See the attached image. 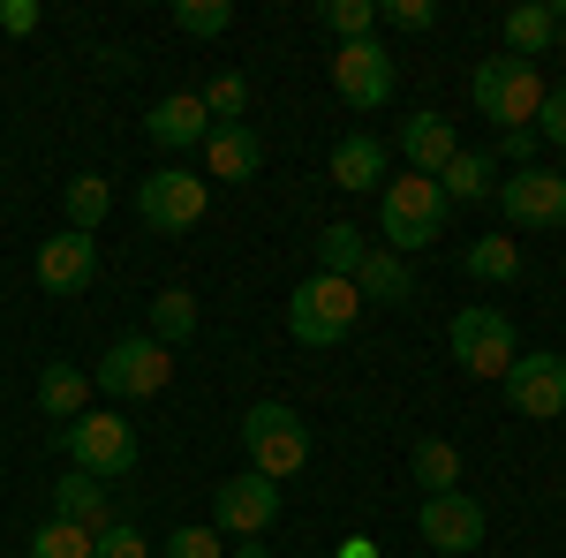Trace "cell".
<instances>
[{"mask_svg":"<svg viewBox=\"0 0 566 558\" xmlns=\"http://www.w3.org/2000/svg\"><path fill=\"white\" fill-rule=\"evenodd\" d=\"M446 219H453V204H446V189L423 181V173H400V181L378 189V234H386L392 257H408V250L438 242V234H446Z\"/></svg>","mask_w":566,"mask_h":558,"instance_id":"1","label":"cell"},{"mask_svg":"<svg viewBox=\"0 0 566 558\" xmlns=\"http://www.w3.org/2000/svg\"><path fill=\"white\" fill-rule=\"evenodd\" d=\"M242 453H250L258 475L287 483V475L310 468V423L287 400H258V408H242Z\"/></svg>","mask_w":566,"mask_h":558,"instance_id":"2","label":"cell"},{"mask_svg":"<svg viewBox=\"0 0 566 558\" xmlns=\"http://www.w3.org/2000/svg\"><path fill=\"white\" fill-rule=\"evenodd\" d=\"M469 98H476L483 122H499L506 129H536V114H544V76H536V61H476V76H469Z\"/></svg>","mask_w":566,"mask_h":558,"instance_id":"3","label":"cell"},{"mask_svg":"<svg viewBox=\"0 0 566 558\" xmlns=\"http://www.w3.org/2000/svg\"><path fill=\"white\" fill-rule=\"evenodd\" d=\"M355 317H363V295H355V280H333V272H310L287 295V333L303 347H340L355 333Z\"/></svg>","mask_w":566,"mask_h":558,"instance_id":"4","label":"cell"},{"mask_svg":"<svg viewBox=\"0 0 566 558\" xmlns=\"http://www.w3.org/2000/svg\"><path fill=\"white\" fill-rule=\"evenodd\" d=\"M53 438H61V453H69L76 475L114 483V475L136 468V423H122V408H91V415H76V423H61Z\"/></svg>","mask_w":566,"mask_h":558,"instance_id":"5","label":"cell"},{"mask_svg":"<svg viewBox=\"0 0 566 558\" xmlns=\"http://www.w3.org/2000/svg\"><path fill=\"white\" fill-rule=\"evenodd\" d=\"M91 386L114 392V400H159V392L175 386V347H159L151 333H129V340H114L98 355Z\"/></svg>","mask_w":566,"mask_h":558,"instance_id":"6","label":"cell"},{"mask_svg":"<svg viewBox=\"0 0 566 558\" xmlns=\"http://www.w3.org/2000/svg\"><path fill=\"white\" fill-rule=\"evenodd\" d=\"M212 212V181L189 167H159L136 181V219L151 227V234H189L197 219Z\"/></svg>","mask_w":566,"mask_h":558,"instance_id":"7","label":"cell"},{"mask_svg":"<svg viewBox=\"0 0 566 558\" xmlns=\"http://www.w3.org/2000/svg\"><path fill=\"white\" fill-rule=\"evenodd\" d=\"M446 347H453V362H461L469 378H506V370L522 362V340H514V325H506L499 309H483V302H469V309L453 317Z\"/></svg>","mask_w":566,"mask_h":558,"instance_id":"8","label":"cell"},{"mask_svg":"<svg viewBox=\"0 0 566 558\" xmlns=\"http://www.w3.org/2000/svg\"><path fill=\"white\" fill-rule=\"evenodd\" d=\"M280 520V483L258 468H242V475H227L212 491V528L227 536V544H250V536H264Z\"/></svg>","mask_w":566,"mask_h":558,"instance_id":"9","label":"cell"},{"mask_svg":"<svg viewBox=\"0 0 566 558\" xmlns=\"http://www.w3.org/2000/svg\"><path fill=\"white\" fill-rule=\"evenodd\" d=\"M499 386H506V400H514V415H528V423H559L566 415V355H552V347H544V355H522Z\"/></svg>","mask_w":566,"mask_h":558,"instance_id":"10","label":"cell"},{"mask_svg":"<svg viewBox=\"0 0 566 558\" xmlns=\"http://www.w3.org/2000/svg\"><path fill=\"white\" fill-rule=\"evenodd\" d=\"M499 212L514 219V227H566V173L514 167L499 181Z\"/></svg>","mask_w":566,"mask_h":558,"instance_id":"11","label":"cell"},{"mask_svg":"<svg viewBox=\"0 0 566 558\" xmlns=\"http://www.w3.org/2000/svg\"><path fill=\"white\" fill-rule=\"evenodd\" d=\"M333 91L348 98L355 114H378V106L392 98V53L378 39L340 45V53H333Z\"/></svg>","mask_w":566,"mask_h":558,"instance_id":"12","label":"cell"},{"mask_svg":"<svg viewBox=\"0 0 566 558\" xmlns=\"http://www.w3.org/2000/svg\"><path fill=\"white\" fill-rule=\"evenodd\" d=\"M31 272H39V287L53 302L84 295L91 280H98V242H91V234H76V227H61L53 242H39V264H31Z\"/></svg>","mask_w":566,"mask_h":558,"instance_id":"13","label":"cell"},{"mask_svg":"<svg viewBox=\"0 0 566 558\" xmlns=\"http://www.w3.org/2000/svg\"><path fill=\"white\" fill-rule=\"evenodd\" d=\"M416 528H423V544H431V551L469 558V551L483 544V506L469 498V491H438V498H423Z\"/></svg>","mask_w":566,"mask_h":558,"instance_id":"14","label":"cell"},{"mask_svg":"<svg viewBox=\"0 0 566 558\" xmlns=\"http://www.w3.org/2000/svg\"><path fill=\"white\" fill-rule=\"evenodd\" d=\"M400 159H408V173L438 181V173L461 159V129H453L446 114H431V106H423V114H408V122H400Z\"/></svg>","mask_w":566,"mask_h":558,"instance_id":"15","label":"cell"},{"mask_svg":"<svg viewBox=\"0 0 566 558\" xmlns=\"http://www.w3.org/2000/svg\"><path fill=\"white\" fill-rule=\"evenodd\" d=\"M144 136H151L159 151H205V136H212L205 91H175V98H159V106L144 114Z\"/></svg>","mask_w":566,"mask_h":558,"instance_id":"16","label":"cell"},{"mask_svg":"<svg viewBox=\"0 0 566 558\" xmlns=\"http://www.w3.org/2000/svg\"><path fill=\"white\" fill-rule=\"evenodd\" d=\"M258 167H264V144L250 122H219L205 136V181H258Z\"/></svg>","mask_w":566,"mask_h":558,"instance_id":"17","label":"cell"},{"mask_svg":"<svg viewBox=\"0 0 566 558\" xmlns=\"http://www.w3.org/2000/svg\"><path fill=\"white\" fill-rule=\"evenodd\" d=\"M325 173H333V189H348V197H363V189H386V181H392V173H386V144H378V136H363V129L333 144Z\"/></svg>","mask_w":566,"mask_h":558,"instance_id":"18","label":"cell"},{"mask_svg":"<svg viewBox=\"0 0 566 558\" xmlns=\"http://www.w3.org/2000/svg\"><path fill=\"white\" fill-rule=\"evenodd\" d=\"M53 520H69V528H91V536H98V528H106V520H114V498H106V483H98V475H61V483H53Z\"/></svg>","mask_w":566,"mask_h":558,"instance_id":"19","label":"cell"},{"mask_svg":"<svg viewBox=\"0 0 566 558\" xmlns=\"http://www.w3.org/2000/svg\"><path fill=\"white\" fill-rule=\"evenodd\" d=\"M355 295H363V302H386V309H400V302L416 295V272H408V257H392V250H363Z\"/></svg>","mask_w":566,"mask_h":558,"instance_id":"20","label":"cell"},{"mask_svg":"<svg viewBox=\"0 0 566 558\" xmlns=\"http://www.w3.org/2000/svg\"><path fill=\"white\" fill-rule=\"evenodd\" d=\"M39 408L53 415V430L76 423V415H91V378H84V370H69V362H45V370H39Z\"/></svg>","mask_w":566,"mask_h":558,"instance_id":"21","label":"cell"},{"mask_svg":"<svg viewBox=\"0 0 566 558\" xmlns=\"http://www.w3.org/2000/svg\"><path fill=\"white\" fill-rule=\"evenodd\" d=\"M438 189H446V204H483V197H499V167H491V151H469V144H461V159L438 173Z\"/></svg>","mask_w":566,"mask_h":558,"instance_id":"22","label":"cell"},{"mask_svg":"<svg viewBox=\"0 0 566 558\" xmlns=\"http://www.w3.org/2000/svg\"><path fill=\"white\" fill-rule=\"evenodd\" d=\"M408 468H416V483H423V498H438V491H461V445H453V438H416Z\"/></svg>","mask_w":566,"mask_h":558,"instance_id":"23","label":"cell"},{"mask_svg":"<svg viewBox=\"0 0 566 558\" xmlns=\"http://www.w3.org/2000/svg\"><path fill=\"white\" fill-rule=\"evenodd\" d=\"M559 45V23H552V8H506V53L514 61H536V53H552Z\"/></svg>","mask_w":566,"mask_h":558,"instance_id":"24","label":"cell"},{"mask_svg":"<svg viewBox=\"0 0 566 558\" xmlns=\"http://www.w3.org/2000/svg\"><path fill=\"white\" fill-rule=\"evenodd\" d=\"M61 212L76 234H98V219L114 212V189H106V173H76L69 189H61Z\"/></svg>","mask_w":566,"mask_h":558,"instance_id":"25","label":"cell"},{"mask_svg":"<svg viewBox=\"0 0 566 558\" xmlns=\"http://www.w3.org/2000/svg\"><path fill=\"white\" fill-rule=\"evenodd\" d=\"M461 272L469 280H522V242L514 234H483V242L461 250Z\"/></svg>","mask_w":566,"mask_h":558,"instance_id":"26","label":"cell"},{"mask_svg":"<svg viewBox=\"0 0 566 558\" xmlns=\"http://www.w3.org/2000/svg\"><path fill=\"white\" fill-rule=\"evenodd\" d=\"M151 340H159V347L197 340V295H189V287H167V295H151Z\"/></svg>","mask_w":566,"mask_h":558,"instance_id":"27","label":"cell"},{"mask_svg":"<svg viewBox=\"0 0 566 558\" xmlns=\"http://www.w3.org/2000/svg\"><path fill=\"white\" fill-rule=\"evenodd\" d=\"M317 272H333V280H355V272H363V227H348V219L317 227Z\"/></svg>","mask_w":566,"mask_h":558,"instance_id":"28","label":"cell"},{"mask_svg":"<svg viewBox=\"0 0 566 558\" xmlns=\"http://www.w3.org/2000/svg\"><path fill=\"white\" fill-rule=\"evenodd\" d=\"M317 15H325V31H333L340 45H363L370 31H378V0H325Z\"/></svg>","mask_w":566,"mask_h":558,"instance_id":"29","label":"cell"},{"mask_svg":"<svg viewBox=\"0 0 566 558\" xmlns=\"http://www.w3.org/2000/svg\"><path fill=\"white\" fill-rule=\"evenodd\" d=\"M227 23H234L227 0H175V31L181 39H227Z\"/></svg>","mask_w":566,"mask_h":558,"instance_id":"30","label":"cell"},{"mask_svg":"<svg viewBox=\"0 0 566 558\" xmlns=\"http://www.w3.org/2000/svg\"><path fill=\"white\" fill-rule=\"evenodd\" d=\"M159 558H227V536H219L212 520H181L175 536L159 544Z\"/></svg>","mask_w":566,"mask_h":558,"instance_id":"31","label":"cell"},{"mask_svg":"<svg viewBox=\"0 0 566 558\" xmlns=\"http://www.w3.org/2000/svg\"><path fill=\"white\" fill-rule=\"evenodd\" d=\"M205 114H212V129H219V122H242V114H250V76H242V69L212 76V91H205Z\"/></svg>","mask_w":566,"mask_h":558,"instance_id":"32","label":"cell"},{"mask_svg":"<svg viewBox=\"0 0 566 558\" xmlns=\"http://www.w3.org/2000/svg\"><path fill=\"white\" fill-rule=\"evenodd\" d=\"M31 558H91V528H69V520H45L31 536Z\"/></svg>","mask_w":566,"mask_h":558,"instance_id":"33","label":"cell"},{"mask_svg":"<svg viewBox=\"0 0 566 558\" xmlns=\"http://www.w3.org/2000/svg\"><path fill=\"white\" fill-rule=\"evenodd\" d=\"M91 558H151V544H144V528H129V520H106L91 536Z\"/></svg>","mask_w":566,"mask_h":558,"instance_id":"34","label":"cell"},{"mask_svg":"<svg viewBox=\"0 0 566 558\" xmlns=\"http://www.w3.org/2000/svg\"><path fill=\"white\" fill-rule=\"evenodd\" d=\"M378 23H392V31H431V23H438V0H386V8H378Z\"/></svg>","mask_w":566,"mask_h":558,"instance_id":"35","label":"cell"},{"mask_svg":"<svg viewBox=\"0 0 566 558\" xmlns=\"http://www.w3.org/2000/svg\"><path fill=\"white\" fill-rule=\"evenodd\" d=\"M536 136H544V144H566V91H544V114H536Z\"/></svg>","mask_w":566,"mask_h":558,"instance_id":"36","label":"cell"},{"mask_svg":"<svg viewBox=\"0 0 566 558\" xmlns=\"http://www.w3.org/2000/svg\"><path fill=\"white\" fill-rule=\"evenodd\" d=\"M0 31H8V39H31V31H39V0H8V8H0Z\"/></svg>","mask_w":566,"mask_h":558,"instance_id":"37","label":"cell"},{"mask_svg":"<svg viewBox=\"0 0 566 558\" xmlns=\"http://www.w3.org/2000/svg\"><path fill=\"white\" fill-rule=\"evenodd\" d=\"M499 151H506L514 167H536V129H506V136H499Z\"/></svg>","mask_w":566,"mask_h":558,"instance_id":"38","label":"cell"},{"mask_svg":"<svg viewBox=\"0 0 566 558\" xmlns=\"http://www.w3.org/2000/svg\"><path fill=\"white\" fill-rule=\"evenodd\" d=\"M340 558H378V544H370V536H348V544H340Z\"/></svg>","mask_w":566,"mask_h":558,"instance_id":"39","label":"cell"},{"mask_svg":"<svg viewBox=\"0 0 566 558\" xmlns=\"http://www.w3.org/2000/svg\"><path fill=\"white\" fill-rule=\"evenodd\" d=\"M234 558H264V551H258V544H234Z\"/></svg>","mask_w":566,"mask_h":558,"instance_id":"40","label":"cell"},{"mask_svg":"<svg viewBox=\"0 0 566 558\" xmlns=\"http://www.w3.org/2000/svg\"><path fill=\"white\" fill-rule=\"evenodd\" d=\"M559 53H566V31H559Z\"/></svg>","mask_w":566,"mask_h":558,"instance_id":"41","label":"cell"}]
</instances>
